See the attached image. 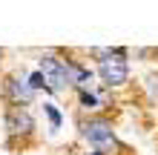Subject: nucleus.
<instances>
[{"instance_id":"3","label":"nucleus","mask_w":158,"mask_h":155,"mask_svg":"<svg viewBox=\"0 0 158 155\" xmlns=\"http://www.w3.org/2000/svg\"><path fill=\"white\" fill-rule=\"evenodd\" d=\"M98 78L101 84L115 89V86H124L129 80V60H127V49H112L109 58L98 60Z\"/></svg>"},{"instance_id":"10","label":"nucleus","mask_w":158,"mask_h":155,"mask_svg":"<svg viewBox=\"0 0 158 155\" xmlns=\"http://www.w3.org/2000/svg\"><path fill=\"white\" fill-rule=\"evenodd\" d=\"M89 155H104V152H98V149H95V152H89Z\"/></svg>"},{"instance_id":"6","label":"nucleus","mask_w":158,"mask_h":155,"mask_svg":"<svg viewBox=\"0 0 158 155\" xmlns=\"http://www.w3.org/2000/svg\"><path fill=\"white\" fill-rule=\"evenodd\" d=\"M43 112H46V118H49L52 129H60L63 118H60V112H58V106H55V104H43Z\"/></svg>"},{"instance_id":"8","label":"nucleus","mask_w":158,"mask_h":155,"mask_svg":"<svg viewBox=\"0 0 158 155\" xmlns=\"http://www.w3.org/2000/svg\"><path fill=\"white\" fill-rule=\"evenodd\" d=\"M78 98H81V106L83 109H95L98 106V98L89 92V89H78Z\"/></svg>"},{"instance_id":"4","label":"nucleus","mask_w":158,"mask_h":155,"mask_svg":"<svg viewBox=\"0 0 158 155\" xmlns=\"http://www.w3.org/2000/svg\"><path fill=\"white\" fill-rule=\"evenodd\" d=\"M3 124H6V132L12 138H29L35 132V118H32V112L26 106H9Z\"/></svg>"},{"instance_id":"7","label":"nucleus","mask_w":158,"mask_h":155,"mask_svg":"<svg viewBox=\"0 0 158 155\" xmlns=\"http://www.w3.org/2000/svg\"><path fill=\"white\" fill-rule=\"evenodd\" d=\"M26 78H29V86L35 89V92H40V89H46V92H49V84H46V78H43L40 69H35L32 75H26Z\"/></svg>"},{"instance_id":"1","label":"nucleus","mask_w":158,"mask_h":155,"mask_svg":"<svg viewBox=\"0 0 158 155\" xmlns=\"http://www.w3.org/2000/svg\"><path fill=\"white\" fill-rule=\"evenodd\" d=\"M81 135H83L86 144H92V147H95L98 152H104V155H115L121 149L112 124H109L106 118H101V115L83 118V121H81Z\"/></svg>"},{"instance_id":"2","label":"nucleus","mask_w":158,"mask_h":155,"mask_svg":"<svg viewBox=\"0 0 158 155\" xmlns=\"http://www.w3.org/2000/svg\"><path fill=\"white\" fill-rule=\"evenodd\" d=\"M38 69L43 72L46 84H49V92H66V89H72L75 84H72V60L69 58H60V55L55 52H43L40 55V63Z\"/></svg>"},{"instance_id":"11","label":"nucleus","mask_w":158,"mask_h":155,"mask_svg":"<svg viewBox=\"0 0 158 155\" xmlns=\"http://www.w3.org/2000/svg\"><path fill=\"white\" fill-rule=\"evenodd\" d=\"M0 58H3V49H0Z\"/></svg>"},{"instance_id":"5","label":"nucleus","mask_w":158,"mask_h":155,"mask_svg":"<svg viewBox=\"0 0 158 155\" xmlns=\"http://www.w3.org/2000/svg\"><path fill=\"white\" fill-rule=\"evenodd\" d=\"M3 95L9 98V106H29L35 101V89L29 86V78L9 75L3 80Z\"/></svg>"},{"instance_id":"9","label":"nucleus","mask_w":158,"mask_h":155,"mask_svg":"<svg viewBox=\"0 0 158 155\" xmlns=\"http://www.w3.org/2000/svg\"><path fill=\"white\" fill-rule=\"evenodd\" d=\"M147 92H150V101L158 104V75H150V78H147Z\"/></svg>"}]
</instances>
